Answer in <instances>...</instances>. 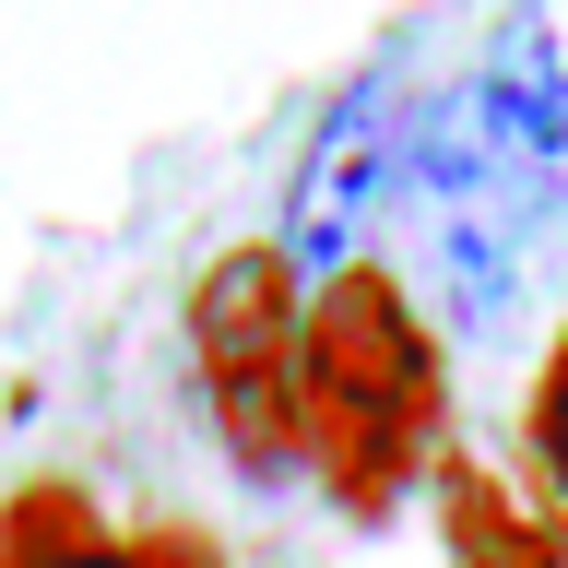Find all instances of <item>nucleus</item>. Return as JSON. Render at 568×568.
Instances as JSON below:
<instances>
[{
    "mask_svg": "<svg viewBox=\"0 0 568 568\" xmlns=\"http://www.w3.org/2000/svg\"><path fill=\"white\" fill-rule=\"evenodd\" d=\"M426 426H438V355L390 273H332L308 296V462L367 509L415 474Z\"/></svg>",
    "mask_w": 568,
    "mask_h": 568,
    "instance_id": "obj_1",
    "label": "nucleus"
},
{
    "mask_svg": "<svg viewBox=\"0 0 568 568\" xmlns=\"http://www.w3.org/2000/svg\"><path fill=\"white\" fill-rule=\"evenodd\" d=\"M190 355H202V403L248 486L308 474V296L284 273V248H225L190 284Z\"/></svg>",
    "mask_w": 568,
    "mask_h": 568,
    "instance_id": "obj_2",
    "label": "nucleus"
},
{
    "mask_svg": "<svg viewBox=\"0 0 568 568\" xmlns=\"http://www.w3.org/2000/svg\"><path fill=\"white\" fill-rule=\"evenodd\" d=\"M415 178V95H403V71H355L344 95L320 106L308 154H296V190H284V273L296 284H332L355 273V248L367 225L390 213V190Z\"/></svg>",
    "mask_w": 568,
    "mask_h": 568,
    "instance_id": "obj_3",
    "label": "nucleus"
},
{
    "mask_svg": "<svg viewBox=\"0 0 568 568\" xmlns=\"http://www.w3.org/2000/svg\"><path fill=\"white\" fill-rule=\"evenodd\" d=\"M474 106H486V131L532 178H568V36H557V0H509V24L474 60Z\"/></svg>",
    "mask_w": 568,
    "mask_h": 568,
    "instance_id": "obj_4",
    "label": "nucleus"
},
{
    "mask_svg": "<svg viewBox=\"0 0 568 568\" xmlns=\"http://www.w3.org/2000/svg\"><path fill=\"white\" fill-rule=\"evenodd\" d=\"M438 509H450V557L462 568H568L557 521H532L521 497L497 486V474H474V462L438 474Z\"/></svg>",
    "mask_w": 568,
    "mask_h": 568,
    "instance_id": "obj_5",
    "label": "nucleus"
},
{
    "mask_svg": "<svg viewBox=\"0 0 568 568\" xmlns=\"http://www.w3.org/2000/svg\"><path fill=\"white\" fill-rule=\"evenodd\" d=\"M0 568H154V557H142V545H119L83 497L36 486V497H12V521H0Z\"/></svg>",
    "mask_w": 568,
    "mask_h": 568,
    "instance_id": "obj_6",
    "label": "nucleus"
},
{
    "mask_svg": "<svg viewBox=\"0 0 568 568\" xmlns=\"http://www.w3.org/2000/svg\"><path fill=\"white\" fill-rule=\"evenodd\" d=\"M521 450H532V486H545V509H557V532H568V344L545 355V379H532V403H521Z\"/></svg>",
    "mask_w": 568,
    "mask_h": 568,
    "instance_id": "obj_7",
    "label": "nucleus"
}]
</instances>
